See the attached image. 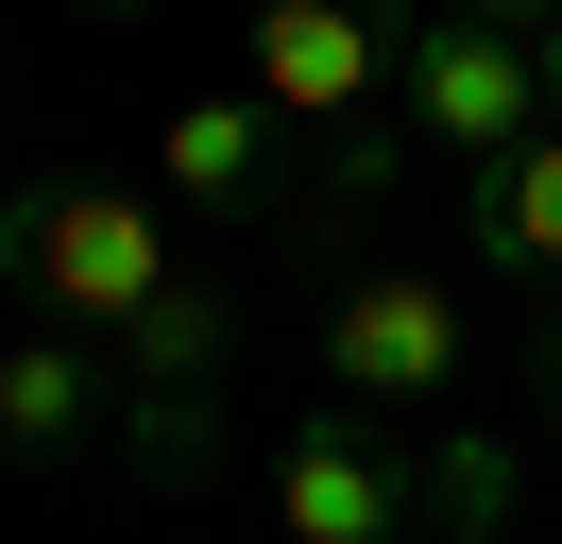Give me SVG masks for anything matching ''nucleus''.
Instances as JSON below:
<instances>
[{
    "instance_id": "f03ea898",
    "label": "nucleus",
    "mask_w": 562,
    "mask_h": 544,
    "mask_svg": "<svg viewBox=\"0 0 562 544\" xmlns=\"http://www.w3.org/2000/svg\"><path fill=\"white\" fill-rule=\"evenodd\" d=\"M409 18L426 0H256V34H239V86L273 102L290 136H341L324 204H375V170H392V136H358V120H375L392 68H409Z\"/></svg>"
},
{
    "instance_id": "6e6552de",
    "label": "nucleus",
    "mask_w": 562,
    "mask_h": 544,
    "mask_svg": "<svg viewBox=\"0 0 562 544\" xmlns=\"http://www.w3.org/2000/svg\"><path fill=\"white\" fill-rule=\"evenodd\" d=\"M222 340H239V290L188 272L154 324H120V408H205V392H222Z\"/></svg>"
},
{
    "instance_id": "39448f33",
    "label": "nucleus",
    "mask_w": 562,
    "mask_h": 544,
    "mask_svg": "<svg viewBox=\"0 0 562 544\" xmlns=\"http://www.w3.org/2000/svg\"><path fill=\"white\" fill-rule=\"evenodd\" d=\"M324 392L341 408H443L460 392V290L443 272H358L341 306H324Z\"/></svg>"
},
{
    "instance_id": "423d86ee",
    "label": "nucleus",
    "mask_w": 562,
    "mask_h": 544,
    "mask_svg": "<svg viewBox=\"0 0 562 544\" xmlns=\"http://www.w3.org/2000/svg\"><path fill=\"white\" fill-rule=\"evenodd\" d=\"M171 204H188V222H239V238H273L290 204H307V136H290L256 86L171 102Z\"/></svg>"
},
{
    "instance_id": "ddd939ff",
    "label": "nucleus",
    "mask_w": 562,
    "mask_h": 544,
    "mask_svg": "<svg viewBox=\"0 0 562 544\" xmlns=\"http://www.w3.org/2000/svg\"><path fill=\"white\" fill-rule=\"evenodd\" d=\"M86 18H154V0H86Z\"/></svg>"
},
{
    "instance_id": "1a4fd4ad",
    "label": "nucleus",
    "mask_w": 562,
    "mask_h": 544,
    "mask_svg": "<svg viewBox=\"0 0 562 544\" xmlns=\"http://www.w3.org/2000/svg\"><path fill=\"white\" fill-rule=\"evenodd\" d=\"M460 256H477V272H528V290H562V136H528L512 170H477V188H460Z\"/></svg>"
},
{
    "instance_id": "9d476101",
    "label": "nucleus",
    "mask_w": 562,
    "mask_h": 544,
    "mask_svg": "<svg viewBox=\"0 0 562 544\" xmlns=\"http://www.w3.org/2000/svg\"><path fill=\"white\" fill-rule=\"evenodd\" d=\"M426 544H528L512 528V442H426Z\"/></svg>"
},
{
    "instance_id": "7ed1b4c3",
    "label": "nucleus",
    "mask_w": 562,
    "mask_h": 544,
    "mask_svg": "<svg viewBox=\"0 0 562 544\" xmlns=\"http://www.w3.org/2000/svg\"><path fill=\"white\" fill-rule=\"evenodd\" d=\"M392 120L477 188V170H512L528 136H546V52H528L494 0H426V18H409V68H392Z\"/></svg>"
},
{
    "instance_id": "4468645a",
    "label": "nucleus",
    "mask_w": 562,
    "mask_h": 544,
    "mask_svg": "<svg viewBox=\"0 0 562 544\" xmlns=\"http://www.w3.org/2000/svg\"><path fill=\"white\" fill-rule=\"evenodd\" d=\"M0 204H18V188H0Z\"/></svg>"
},
{
    "instance_id": "9b49d317",
    "label": "nucleus",
    "mask_w": 562,
    "mask_h": 544,
    "mask_svg": "<svg viewBox=\"0 0 562 544\" xmlns=\"http://www.w3.org/2000/svg\"><path fill=\"white\" fill-rule=\"evenodd\" d=\"M528 408H546V442H562V290H546V340H528Z\"/></svg>"
},
{
    "instance_id": "0eeeda50",
    "label": "nucleus",
    "mask_w": 562,
    "mask_h": 544,
    "mask_svg": "<svg viewBox=\"0 0 562 544\" xmlns=\"http://www.w3.org/2000/svg\"><path fill=\"white\" fill-rule=\"evenodd\" d=\"M103 408H120V358L103 340H69V324H18L0 340V460H86L103 442Z\"/></svg>"
},
{
    "instance_id": "f257e3e1",
    "label": "nucleus",
    "mask_w": 562,
    "mask_h": 544,
    "mask_svg": "<svg viewBox=\"0 0 562 544\" xmlns=\"http://www.w3.org/2000/svg\"><path fill=\"white\" fill-rule=\"evenodd\" d=\"M0 272L35 290V324L103 340V358H120V324H154V306L188 290L171 204L120 188V170H52V188H18V204H0Z\"/></svg>"
},
{
    "instance_id": "20e7f679",
    "label": "nucleus",
    "mask_w": 562,
    "mask_h": 544,
    "mask_svg": "<svg viewBox=\"0 0 562 544\" xmlns=\"http://www.w3.org/2000/svg\"><path fill=\"white\" fill-rule=\"evenodd\" d=\"M273 528L290 544H426V442H392L375 408H307L273 442Z\"/></svg>"
},
{
    "instance_id": "f8f14e48",
    "label": "nucleus",
    "mask_w": 562,
    "mask_h": 544,
    "mask_svg": "<svg viewBox=\"0 0 562 544\" xmlns=\"http://www.w3.org/2000/svg\"><path fill=\"white\" fill-rule=\"evenodd\" d=\"M546 136H562V34H546Z\"/></svg>"
}]
</instances>
